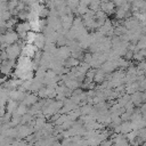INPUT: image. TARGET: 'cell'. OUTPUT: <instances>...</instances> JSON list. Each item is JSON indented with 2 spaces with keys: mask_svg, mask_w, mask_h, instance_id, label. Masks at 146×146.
I'll list each match as a JSON object with an SVG mask.
<instances>
[{
  "mask_svg": "<svg viewBox=\"0 0 146 146\" xmlns=\"http://www.w3.org/2000/svg\"><path fill=\"white\" fill-rule=\"evenodd\" d=\"M36 102V96L35 95H32V94H30V95H27V96H25L24 97V105L25 106H27V105H31V104H34Z\"/></svg>",
  "mask_w": 146,
  "mask_h": 146,
  "instance_id": "obj_2",
  "label": "cell"
},
{
  "mask_svg": "<svg viewBox=\"0 0 146 146\" xmlns=\"http://www.w3.org/2000/svg\"><path fill=\"white\" fill-rule=\"evenodd\" d=\"M100 8H102L103 11L110 13V14L115 9L114 3H112V2H102V3H100Z\"/></svg>",
  "mask_w": 146,
  "mask_h": 146,
  "instance_id": "obj_1",
  "label": "cell"
}]
</instances>
